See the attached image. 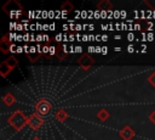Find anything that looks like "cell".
Wrapping results in <instances>:
<instances>
[{
    "instance_id": "cell-1",
    "label": "cell",
    "mask_w": 155,
    "mask_h": 140,
    "mask_svg": "<svg viewBox=\"0 0 155 140\" xmlns=\"http://www.w3.org/2000/svg\"><path fill=\"white\" fill-rule=\"evenodd\" d=\"M8 123H10V125H11L13 129L21 130V129H23V128L25 127V124L28 123V117H27L23 112L16 111V112H13V113L8 117Z\"/></svg>"
},
{
    "instance_id": "cell-2",
    "label": "cell",
    "mask_w": 155,
    "mask_h": 140,
    "mask_svg": "<svg viewBox=\"0 0 155 140\" xmlns=\"http://www.w3.org/2000/svg\"><path fill=\"white\" fill-rule=\"evenodd\" d=\"M4 11L11 17V18H17L22 15V5L16 1V0H10L4 5Z\"/></svg>"
},
{
    "instance_id": "cell-3",
    "label": "cell",
    "mask_w": 155,
    "mask_h": 140,
    "mask_svg": "<svg viewBox=\"0 0 155 140\" xmlns=\"http://www.w3.org/2000/svg\"><path fill=\"white\" fill-rule=\"evenodd\" d=\"M51 110H52V106H51V103H50L48 101H46V100L39 101V102L36 103V106H35V111H36V113L40 114V116H46V114H48V113L51 112Z\"/></svg>"
},
{
    "instance_id": "cell-4",
    "label": "cell",
    "mask_w": 155,
    "mask_h": 140,
    "mask_svg": "<svg viewBox=\"0 0 155 140\" xmlns=\"http://www.w3.org/2000/svg\"><path fill=\"white\" fill-rule=\"evenodd\" d=\"M42 124H44V118L40 114L34 113V114L28 117V125L33 130H38L40 127H42Z\"/></svg>"
},
{
    "instance_id": "cell-5",
    "label": "cell",
    "mask_w": 155,
    "mask_h": 140,
    "mask_svg": "<svg viewBox=\"0 0 155 140\" xmlns=\"http://www.w3.org/2000/svg\"><path fill=\"white\" fill-rule=\"evenodd\" d=\"M119 134H120V136H121L124 140H131V139H133V136H134L133 129H132L131 127H128V125L124 127V128L119 131Z\"/></svg>"
},
{
    "instance_id": "cell-6",
    "label": "cell",
    "mask_w": 155,
    "mask_h": 140,
    "mask_svg": "<svg viewBox=\"0 0 155 140\" xmlns=\"http://www.w3.org/2000/svg\"><path fill=\"white\" fill-rule=\"evenodd\" d=\"M93 62H94V60H93L90 55H85V56H82V57L79 60L80 67H82V68H85V69L90 68V67L93 65Z\"/></svg>"
},
{
    "instance_id": "cell-7",
    "label": "cell",
    "mask_w": 155,
    "mask_h": 140,
    "mask_svg": "<svg viewBox=\"0 0 155 140\" xmlns=\"http://www.w3.org/2000/svg\"><path fill=\"white\" fill-rule=\"evenodd\" d=\"M97 9L99 11H111L113 9V4L109 0H102L97 4Z\"/></svg>"
},
{
    "instance_id": "cell-8",
    "label": "cell",
    "mask_w": 155,
    "mask_h": 140,
    "mask_svg": "<svg viewBox=\"0 0 155 140\" xmlns=\"http://www.w3.org/2000/svg\"><path fill=\"white\" fill-rule=\"evenodd\" d=\"M11 43H10V40H7V37L5 35V37H2V39L0 40V49H1V51L4 52V54H7L10 50H11Z\"/></svg>"
},
{
    "instance_id": "cell-9",
    "label": "cell",
    "mask_w": 155,
    "mask_h": 140,
    "mask_svg": "<svg viewBox=\"0 0 155 140\" xmlns=\"http://www.w3.org/2000/svg\"><path fill=\"white\" fill-rule=\"evenodd\" d=\"M11 71H12V68L6 63V61H4V62L0 65V74H1L2 78H6L7 74H8Z\"/></svg>"
},
{
    "instance_id": "cell-10",
    "label": "cell",
    "mask_w": 155,
    "mask_h": 140,
    "mask_svg": "<svg viewBox=\"0 0 155 140\" xmlns=\"http://www.w3.org/2000/svg\"><path fill=\"white\" fill-rule=\"evenodd\" d=\"M15 101H16V97H15L12 94H6V95L2 97V102H4L6 106H11V105H13Z\"/></svg>"
},
{
    "instance_id": "cell-11",
    "label": "cell",
    "mask_w": 155,
    "mask_h": 140,
    "mask_svg": "<svg viewBox=\"0 0 155 140\" xmlns=\"http://www.w3.org/2000/svg\"><path fill=\"white\" fill-rule=\"evenodd\" d=\"M97 117H98L99 121L104 122V121H107V119L109 118V112H108L105 108H101V110L97 112Z\"/></svg>"
},
{
    "instance_id": "cell-12",
    "label": "cell",
    "mask_w": 155,
    "mask_h": 140,
    "mask_svg": "<svg viewBox=\"0 0 155 140\" xmlns=\"http://www.w3.org/2000/svg\"><path fill=\"white\" fill-rule=\"evenodd\" d=\"M61 10L68 13V12H70V11H73V10H74V6H73V4H71L70 1H64V2L62 4Z\"/></svg>"
},
{
    "instance_id": "cell-13",
    "label": "cell",
    "mask_w": 155,
    "mask_h": 140,
    "mask_svg": "<svg viewBox=\"0 0 155 140\" xmlns=\"http://www.w3.org/2000/svg\"><path fill=\"white\" fill-rule=\"evenodd\" d=\"M54 117H56V119H58V121H61V122H64L65 118L68 117V114H67V112H65L64 110H59V111L54 114Z\"/></svg>"
},
{
    "instance_id": "cell-14",
    "label": "cell",
    "mask_w": 155,
    "mask_h": 140,
    "mask_svg": "<svg viewBox=\"0 0 155 140\" xmlns=\"http://www.w3.org/2000/svg\"><path fill=\"white\" fill-rule=\"evenodd\" d=\"M5 61H6V63H7V65H8V66H10L12 69H13V68H16V67L18 66V61H17V60H16L13 56H11V57L6 58Z\"/></svg>"
},
{
    "instance_id": "cell-15",
    "label": "cell",
    "mask_w": 155,
    "mask_h": 140,
    "mask_svg": "<svg viewBox=\"0 0 155 140\" xmlns=\"http://www.w3.org/2000/svg\"><path fill=\"white\" fill-rule=\"evenodd\" d=\"M144 2H145V5H147V6H149V7H150V10L155 11V0H145Z\"/></svg>"
},
{
    "instance_id": "cell-16",
    "label": "cell",
    "mask_w": 155,
    "mask_h": 140,
    "mask_svg": "<svg viewBox=\"0 0 155 140\" xmlns=\"http://www.w3.org/2000/svg\"><path fill=\"white\" fill-rule=\"evenodd\" d=\"M148 80H149V83L155 88V72H153L150 75H149V78H148Z\"/></svg>"
},
{
    "instance_id": "cell-17",
    "label": "cell",
    "mask_w": 155,
    "mask_h": 140,
    "mask_svg": "<svg viewBox=\"0 0 155 140\" xmlns=\"http://www.w3.org/2000/svg\"><path fill=\"white\" fill-rule=\"evenodd\" d=\"M134 39H136V37H134V34H133L132 32H130V33L127 34V40H128V41H133Z\"/></svg>"
},
{
    "instance_id": "cell-18",
    "label": "cell",
    "mask_w": 155,
    "mask_h": 140,
    "mask_svg": "<svg viewBox=\"0 0 155 140\" xmlns=\"http://www.w3.org/2000/svg\"><path fill=\"white\" fill-rule=\"evenodd\" d=\"M113 15H114L115 18H120V17H121V11L115 10V11H113Z\"/></svg>"
},
{
    "instance_id": "cell-19",
    "label": "cell",
    "mask_w": 155,
    "mask_h": 140,
    "mask_svg": "<svg viewBox=\"0 0 155 140\" xmlns=\"http://www.w3.org/2000/svg\"><path fill=\"white\" fill-rule=\"evenodd\" d=\"M93 17H94V18H102V16H101V11H99V10H96V11L93 12Z\"/></svg>"
},
{
    "instance_id": "cell-20",
    "label": "cell",
    "mask_w": 155,
    "mask_h": 140,
    "mask_svg": "<svg viewBox=\"0 0 155 140\" xmlns=\"http://www.w3.org/2000/svg\"><path fill=\"white\" fill-rule=\"evenodd\" d=\"M147 40L148 41H153L154 40V34L153 33H148L147 34Z\"/></svg>"
},
{
    "instance_id": "cell-21",
    "label": "cell",
    "mask_w": 155,
    "mask_h": 140,
    "mask_svg": "<svg viewBox=\"0 0 155 140\" xmlns=\"http://www.w3.org/2000/svg\"><path fill=\"white\" fill-rule=\"evenodd\" d=\"M81 52H82V46L81 45L75 46V54H81Z\"/></svg>"
},
{
    "instance_id": "cell-22",
    "label": "cell",
    "mask_w": 155,
    "mask_h": 140,
    "mask_svg": "<svg viewBox=\"0 0 155 140\" xmlns=\"http://www.w3.org/2000/svg\"><path fill=\"white\" fill-rule=\"evenodd\" d=\"M17 47H18L17 45H15V44H12V45H11V50H10V51H11L12 54H15V52H17Z\"/></svg>"
},
{
    "instance_id": "cell-23",
    "label": "cell",
    "mask_w": 155,
    "mask_h": 140,
    "mask_svg": "<svg viewBox=\"0 0 155 140\" xmlns=\"http://www.w3.org/2000/svg\"><path fill=\"white\" fill-rule=\"evenodd\" d=\"M127 51H128V52H130V54H132V52H133V51H134V46H133V45H132V44H130V45H128V46H127Z\"/></svg>"
},
{
    "instance_id": "cell-24",
    "label": "cell",
    "mask_w": 155,
    "mask_h": 140,
    "mask_svg": "<svg viewBox=\"0 0 155 140\" xmlns=\"http://www.w3.org/2000/svg\"><path fill=\"white\" fill-rule=\"evenodd\" d=\"M56 54V47L54 46H50V52H48V55H54Z\"/></svg>"
},
{
    "instance_id": "cell-25",
    "label": "cell",
    "mask_w": 155,
    "mask_h": 140,
    "mask_svg": "<svg viewBox=\"0 0 155 140\" xmlns=\"http://www.w3.org/2000/svg\"><path fill=\"white\" fill-rule=\"evenodd\" d=\"M38 43H40V41H42L44 40V35H41V34H38L36 35V39H35Z\"/></svg>"
},
{
    "instance_id": "cell-26",
    "label": "cell",
    "mask_w": 155,
    "mask_h": 140,
    "mask_svg": "<svg viewBox=\"0 0 155 140\" xmlns=\"http://www.w3.org/2000/svg\"><path fill=\"white\" fill-rule=\"evenodd\" d=\"M62 49H63V51H64V54H68V52H69V47L67 46V44H65V43L63 44V46H62Z\"/></svg>"
},
{
    "instance_id": "cell-27",
    "label": "cell",
    "mask_w": 155,
    "mask_h": 140,
    "mask_svg": "<svg viewBox=\"0 0 155 140\" xmlns=\"http://www.w3.org/2000/svg\"><path fill=\"white\" fill-rule=\"evenodd\" d=\"M87 51H88L90 54L96 52V46H88V47H87Z\"/></svg>"
},
{
    "instance_id": "cell-28",
    "label": "cell",
    "mask_w": 155,
    "mask_h": 140,
    "mask_svg": "<svg viewBox=\"0 0 155 140\" xmlns=\"http://www.w3.org/2000/svg\"><path fill=\"white\" fill-rule=\"evenodd\" d=\"M16 40H17V41H22V40H24V35L17 34V37H16Z\"/></svg>"
},
{
    "instance_id": "cell-29",
    "label": "cell",
    "mask_w": 155,
    "mask_h": 140,
    "mask_svg": "<svg viewBox=\"0 0 155 140\" xmlns=\"http://www.w3.org/2000/svg\"><path fill=\"white\" fill-rule=\"evenodd\" d=\"M23 49H24V52L25 54H30V46H28V45H25V46H23Z\"/></svg>"
},
{
    "instance_id": "cell-30",
    "label": "cell",
    "mask_w": 155,
    "mask_h": 140,
    "mask_svg": "<svg viewBox=\"0 0 155 140\" xmlns=\"http://www.w3.org/2000/svg\"><path fill=\"white\" fill-rule=\"evenodd\" d=\"M50 52V47L48 46H42V54H48Z\"/></svg>"
},
{
    "instance_id": "cell-31",
    "label": "cell",
    "mask_w": 155,
    "mask_h": 140,
    "mask_svg": "<svg viewBox=\"0 0 155 140\" xmlns=\"http://www.w3.org/2000/svg\"><path fill=\"white\" fill-rule=\"evenodd\" d=\"M56 40H57V41L63 40V34H61V33H59V34H57V35H56Z\"/></svg>"
},
{
    "instance_id": "cell-32",
    "label": "cell",
    "mask_w": 155,
    "mask_h": 140,
    "mask_svg": "<svg viewBox=\"0 0 155 140\" xmlns=\"http://www.w3.org/2000/svg\"><path fill=\"white\" fill-rule=\"evenodd\" d=\"M149 118H150V121H151V122L155 124V111H154V112L150 114V117H149Z\"/></svg>"
},
{
    "instance_id": "cell-33",
    "label": "cell",
    "mask_w": 155,
    "mask_h": 140,
    "mask_svg": "<svg viewBox=\"0 0 155 140\" xmlns=\"http://www.w3.org/2000/svg\"><path fill=\"white\" fill-rule=\"evenodd\" d=\"M133 29H134V30H139V29H140V24H139V23H134V24H133Z\"/></svg>"
},
{
    "instance_id": "cell-34",
    "label": "cell",
    "mask_w": 155,
    "mask_h": 140,
    "mask_svg": "<svg viewBox=\"0 0 155 140\" xmlns=\"http://www.w3.org/2000/svg\"><path fill=\"white\" fill-rule=\"evenodd\" d=\"M84 29V27H82V24H80V23H78L76 24V27H75V30H82Z\"/></svg>"
},
{
    "instance_id": "cell-35",
    "label": "cell",
    "mask_w": 155,
    "mask_h": 140,
    "mask_svg": "<svg viewBox=\"0 0 155 140\" xmlns=\"http://www.w3.org/2000/svg\"><path fill=\"white\" fill-rule=\"evenodd\" d=\"M35 52H38V49H36L35 46H30V54L33 55V54H35Z\"/></svg>"
},
{
    "instance_id": "cell-36",
    "label": "cell",
    "mask_w": 155,
    "mask_h": 140,
    "mask_svg": "<svg viewBox=\"0 0 155 140\" xmlns=\"http://www.w3.org/2000/svg\"><path fill=\"white\" fill-rule=\"evenodd\" d=\"M101 16H102V18H105L108 16V11H101Z\"/></svg>"
},
{
    "instance_id": "cell-37",
    "label": "cell",
    "mask_w": 155,
    "mask_h": 140,
    "mask_svg": "<svg viewBox=\"0 0 155 140\" xmlns=\"http://www.w3.org/2000/svg\"><path fill=\"white\" fill-rule=\"evenodd\" d=\"M22 29H24V26H22V24H18V23H17L16 30H22Z\"/></svg>"
},
{
    "instance_id": "cell-38",
    "label": "cell",
    "mask_w": 155,
    "mask_h": 140,
    "mask_svg": "<svg viewBox=\"0 0 155 140\" xmlns=\"http://www.w3.org/2000/svg\"><path fill=\"white\" fill-rule=\"evenodd\" d=\"M107 52H108V47H107V46H102V54L105 55Z\"/></svg>"
},
{
    "instance_id": "cell-39",
    "label": "cell",
    "mask_w": 155,
    "mask_h": 140,
    "mask_svg": "<svg viewBox=\"0 0 155 140\" xmlns=\"http://www.w3.org/2000/svg\"><path fill=\"white\" fill-rule=\"evenodd\" d=\"M140 52H142V54H145V52H147V45H144V44L142 45V50H140Z\"/></svg>"
},
{
    "instance_id": "cell-40",
    "label": "cell",
    "mask_w": 155,
    "mask_h": 140,
    "mask_svg": "<svg viewBox=\"0 0 155 140\" xmlns=\"http://www.w3.org/2000/svg\"><path fill=\"white\" fill-rule=\"evenodd\" d=\"M36 49H38V54H39V55H40V54H42V47L40 46V44L36 46Z\"/></svg>"
},
{
    "instance_id": "cell-41",
    "label": "cell",
    "mask_w": 155,
    "mask_h": 140,
    "mask_svg": "<svg viewBox=\"0 0 155 140\" xmlns=\"http://www.w3.org/2000/svg\"><path fill=\"white\" fill-rule=\"evenodd\" d=\"M42 29L44 30H48L50 29V24H42Z\"/></svg>"
},
{
    "instance_id": "cell-42",
    "label": "cell",
    "mask_w": 155,
    "mask_h": 140,
    "mask_svg": "<svg viewBox=\"0 0 155 140\" xmlns=\"http://www.w3.org/2000/svg\"><path fill=\"white\" fill-rule=\"evenodd\" d=\"M82 41H90V39H88V35H82V39H81Z\"/></svg>"
},
{
    "instance_id": "cell-43",
    "label": "cell",
    "mask_w": 155,
    "mask_h": 140,
    "mask_svg": "<svg viewBox=\"0 0 155 140\" xmlns=\"http://www.w3.org/2000/svg\"><path fill=\"white\" fill-rule=\"evenodd\" d=\"M17 52H18V54H21V52H24V49H23L22 46H18V47H17Z\"/></svg>"
},
{
    "instance_id": "cell-44",
    "label": "cell",
    "mask_w": 155,
    "mask_h": 140,
    "mask_svg": "<svg viewBox=\"0 0 155 140\" xmlns=\"http://www.w3.org/2000/svg\"><path fill=\"white\" fill-rule=\"evenodd\" d=\"M81 17L82 18H86L87 17V12L86 11H81Z\"/></svg>"
},
{
    "instance_id": "cell-45",
    "label": "cell",
    "mask_w": 155,
    "mask_h": 140,
    "mask_svg": "<svg viewBox=\"0 0 155 140\" xmlns=\"http://www.w3.org/2000/svg\"><path fill=\"white\" fill-rule=\"evenodd\" d=\"M96 52L102 54V47H101V46H96Z\"/></svg>"
},
{
    "instance_id": "cell-46",
    "label": "cell",
    "mask_w": 155,
    "mask_h": 140,
    "mask_svg": "<svg viewBox=\"0 0 155 140\" xmlns=\"http://www.w3.org/2000/svg\"><path fill=\"white\" fill-rule=\"evenodd\" d=\"M54 28H56V24L54 23H51L50 24V30H54Z\"/></svg>"
},
{
    "instance_id": "cell-47",
    "label": "cell",
    "mask_w": 155,
    "mask_h": 140,
    "mask_svg": "<svg viewBox=\"0 0 155 140\" xmlns=\"http://www.w3.org/2000/svg\"><path fill=\"white\" fill-rule=\"evenodd\" d=\"M101 28H102V30H107V29H109V27H108V26H105V24H102V26H101Z\"/></svg>"
},
{
    "instance_id": "cell-48",
    "label": "cell",
    "mask_w": 155,
    "mask_h": 140,
    "mask_svg": "<svg viewBox=\"0 0 155 140\" xmlns=\"http://www.w3.org/2000/svg\"><path fill=\"white\" fill-rule=\"evenodd\" d=\"M101 40H102V35L97 34V35H96V41H101Z\"/></svg>"
},
{
    "instance_id": "cell-49",
    "label": "cell",
    "mask_w": 155,
    "mask_h": 140,
    "mask_svg": "<svg viewBox=\"0 0 155 140\" xmlns=\"http://www.w3.org/2000/svg\"><path fill=\"white\" fill-rule=\"evenodd\" d=\"M142 40H143V41L147 40V34H145V33H142Z\"/></svg>"
},
{
    "instance_id": "cell-50",
    "label": "cell",
    "mask_w": 155,
    "mask_h": 140,
    "mask_svg": "<svg viewBox=\"0 0 155 140\" xmlns=\"http://www.w3.org/2000/svg\"><path fill=\"white\" fill-rule=\"evenodd\" d=\"M73 40H75V35L70 34V35H69V41H73Z\"/></svg>"
},
{
    "instance_id": "cell-51",
    "label": "cell",
    "mask_w": 155,
    "mask_h": 140,
    "mask_svg": "<svg viewBox=\"0 0 155 140\" xmlns=\"http://www.w3.org/2000/svg\"><path fill=\"white\" fill-rule=\"evenodd\" d=\"M107 40H108V35H105V34L102 35V41H107Z\"/></svg>"
},
{
    "instance_id": "cell-52",
    "label": "cell",
    "mask_w": 155,
    "mask_h": 140,
    "mask_svg": "<svg viewBox=\"0 0 155 140\" xmlns=\"http://www.w3.org/2000/svg\"><path fill=\"white\" fill-rule=\"evenodd\" d=\"M36 29H42V24H40V23H36Z\"/></svg>"
},
{
    "instance_id": "cell-53",
    "label": "cell",
    "mask_w": 155,
    "mask_h": 140,
    "mask_svg": "<svg viewBox=\"0 0 155 140\" xmlns=\"http://www.w3.org/2000/svg\"><path fill=\"white\" fill-rule=\"evenodd\" d=\"M108 27H109V30H114V28H115L114 24H108Z\"/></svg>"
},
{
    "instance_id": "cell-54",
    "label": "cell",
    "mask_w": 155,
    "mask_h": 140,
    "mask_svg": "<svg viewBox=\"0 0 155 140\" xmlns=\"http://www.w3.org/2000/svg\"><path fill=\"white\" fill-rule=\"evenodd\" d=\"M44 40H45V41H50V37L45 34V35H44Z\"/></svg>"
},
{
    "instance_id": "cell-55",
    "label": "cell",
    "mask_w": 155,
    "mask_h": 140,
    "mask_svg": "<svg viewBox=\"0 0 155 140\" xmlns=\"http://www.w3.org/2000/svg\"><path fill=\"white\" fill-rule=\"evenodd\" d=\"M147 27H148V29H150V28L153 27V23H151V22H148V23H147Z\"/></svg>"
},
{
    "instance_id": "cell-56",
    "label": "cell",
    "mask_w": 155,
    "mask_h": 140,
    "mask_svg": "<svg viewBox=\"0 0 155 140\" xmlns=\"http://www.w3.org/2000/svg\"><path fill=\"white\" fill-rule=\"evenodd\" d=\"M126 15H127V13H126L125 11H121V18H124V17H126Z\"/></svg>"
},
{
    "instance_id": "cell-57",
    "label": "cell",
    "mask_w": 155,
    "mask_h": 140,
    "mask_svg": "<svg viewBox=\"0 0 155 140\" xmlns=\"http://www.w3.org/2000/svg\"><path fill=\"white\" fill-rule=\"evenodd\" d=\"M63 29H64V30H68V29H70V28H69V26H67V24H63Z\"/></svg>"
},
{
    "instance_id": "cell-58",
    "label": "cell",
    "mask_w": 155,
    "mask_h": 140,
    "mask_svg": "<svg viewBox=\"0 0 155 140\" xmlns=\"http://www.w3.org/2000/svg\"><path fill=\"white\" fill-rule=\"evenodd\" d=\"M88 29H90V30H93V29H94V26H93V24H88Z\"/></svg>"
},
{
    "instance_id": "cell-59",
    "label": "cell",
    "mask_w": 155,
    "mask_h": 140,
    "mask_svg": "<svg viewBox=\"0 0 155 140\" xmlns=\"http://www.w3.org/2000/svg\"><path fill=\"white\" fill-rule=\"evenodd\" d=\"M114 50H115L116 52H120V51H121V47H120V46H116V47H115Z\"/></svg>"
},
{
    "instance_id": "cell-60",
    "label": "cell",
    "mask_w": 155,
    "mask_h": 140,
    "mask_svg": "<svg viewBox=\"0 0 155 140\" xmlns=\"http://www.w3.org/2000/svg\"><path fill=\"white\" fill-rule=\"evenodd\" d=\"M88 17H90V18H91V17H93V12H92V11H90V12H88Z\"/></svg>"
},
{
    "instance_id": "cell-61",
    "label": "cell",
    "mask_w": 155,
    "mask_h": 140,
    "mask_svg": "<svg viewBox=\"0 0 155 140\" xmlns=\"http://www.w3.org/2000/svg\"><path fill=\"white\" fill-rule=\"evenodd\" d=\"M115 39H116V40H120V39H121V37H120V35H115Z\"/></svg>"
},
{
    "instance_id": "cell-62",
    "label": "cell",
    "mask_w": 155,
    "mask_h": 140,
    "mask_svg": "<svg viewBox=\"0 0 155 140\" xmlns=\"http://www.w3.org/2000/svg\"><path fill=\"white\" fill-rule=\"evenodd\" d=\"M31 140H40V139H39V138H38V136H35V138H33V139H31Z\"/></svg>"
},
{
    "instance_id": "cell-63",
    "label": "cell",
    "mask_w": 155,
    "mask_h": 140,
    "mask_svg": "<svg viewBox=\"0 0 155 140\" xmlns=\"http://www.w3.org/2000/svg\"><path fill=\"white\" fill-rule=\"evenodd\" d=\"M153 17H155V11H153Z\"/></svg>"
}]
</instances>
